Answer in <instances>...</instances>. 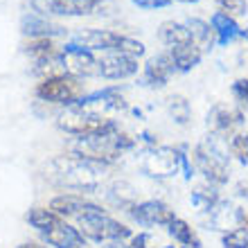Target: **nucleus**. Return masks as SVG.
<instances>
[{
	"mask_svg": "<svg viewBox=\"0 0 248 248\" xmlns=\"http://www.w3.org/2000/svg\"><path fill=\"white\" fill-rule=\"evenodd\" d=\"M50 208L54 212H59L68 223H72L84 235V239L111 244V242H124V239H129L133 235L131 228H126L118 219H113L99 205L86 201L84 196H77V194L57 196L50 203Z\"/></svg>",
	"mask_w": 248,
	"mask_h": 248,
	"instance_id": "obj_1",
	"label": "nucleus"
},
{
	"mask_svg": "<svg viewBox=\"0 0 248 248\" xmlns=\"http://www.w3.org/2000/svg\"><path fill=\"white\" fill-rule=\"evenodd\" d=\"M46 178L59 187L77 192H95L106 178V165L93 163L79 156H57L46 167Z\"/></svg>",
	"mask_w": 248,
	"mask_h": 248,
	"instance_id": "obj_2",
	"label": "nucleus"
},
{
	"mask_svg": "<svg viewBox=\"0 0 248 248\" xmlns=\"http://www.w3.org/2000/svg\"><path fill=\"white\" fill-rule=\"evenodd\" d=\"M136 140L120 129L102 131V133H93V136H79L70 142V154L86 160L99 165H111L122 158L129 149H133Z\"/></svg>",
	"mask_w": 248,
	"mask_h": 248,
	"instance_id": "obj_3",
	"label": "nucleus"
},
{
	"mask_svg": "<svg viewBox=\"0 0 248 248\" xmlns=\"http://www.w3.org/2000/svg\"><path fill=\"white\" fill-rule=\"evenodd\" d=\"M192 160L194 167L201 171L205 181L212 185H223L228 183L230 167H228V156L226 151L217 144V136L205 138L203 142H199L192 151Z\"/></svg>",
	"mask_w": 248,
	"mask_h": 248,
	"instance_id": "obj_4",
	"label": "nucleus"
},
{
	"mask_svg": "<svg viewBox=\"0 0 248 248\" xmlns=\"http://www.w3.org/2000/svg\"><path fill=\"white\" fill-rule=\"evenodd\" d=\"M77 43L93 52H122L133 59L144 54V43L131 39V36H124V34L108 32V30H84L77 34Z\"/></svg>",
	"mask_w": 248,
	"mask_h": 248,
	"instance_id": "obj_5",
	"label": "nucleus"
},
{
	"mask_svg": "<svg viewBox=\"0 0 248 248\" xmlns=\"http://www.w3.org/2000/svg\"><path fill=\"white\" fill-rule=\"evenodd\" d=\"M57 124L59 129L70 133V136H93V133H102V131H111L118 129V124L113 122V118L106 115H97L81 108L79 104L65 106L63 111L57 115Z\"/></svg>",
	"mask_w": 248,
	"mask_h": 248,
	"instance_id": "obj_6",
	"label": "nucleus"
},
{
	"mask_svg": "<svg viewBox=\"0 0 248 248\" xmlns=\"http://www.w3.org/2000/svg\"><path fill=\"white\" fill-rule=\"evenodd\" d=\"M36 97L43 102H52V104L72 106L84 97V86L75 75H50L36 86Z\"/></svg>",
	"mask_w": 248,
	"mask_h": 248,
	"instance_id": "obj_7",
	"label": "nucleus"
},
{
	"mask_svg": "<svg viewBox=\"0 0 248 248\" xmlns=\"http://www.w3.org/2000/svg\"><path fill=\"white\" fill-rule=\"evenodd\" d=\"M183 165V147L176 149V147H149L142 156V171L151 178H170L174 176Z\"/></svg>",
	"mask_w": 248,
	"mask_h": 248,
	"instance_id": "obj_8",
	"label": "nucleus"
},
{
	"mask_svg": "<svg viewBox=\"0 0 248 248\" xmlns=\"http://www.w3.org/2000/svg\"><path fill=\"white\" fill-rule=\"evenodd\" d=\"M61 65L68 75L75 77H93L99 75V59H95L93 50L79 46V43H68L61 50Z\"/></svg>",
	"mask_w": 248,
	"mask_h": 248,
	"instance_id": "obj_9",
	"label": "nucleus"
},
{
	"mask_svg": "<svg viewBox=\"0 0 248 248\" xmlns=\"http://www.w3.org/2000/svg\"><path fill=\"white\" fill-rule=\"evenodd\" d=\"M244 122V113L242 108H237V106H230V104H215L210 108L208 113V129L215 133L217 138L219 136H235V129H239Z\"/></svg>",
	"mask_w": 248,
	"mask_h": 248,
	"instance_id": "obj_10",
	"label": "nucleus"
},
{
	"mask_svg": "<svg viewBox=\"0 0 248 248\" xmlns=\"http://www.w3.org/2000/svg\"><path fill=\"white\" fill-rule=\"evenodd\" d=\"M102 5V0H32V7L43 16H86Z\"/></svg>",
	"mask_w": 248,
	"mask_h": 248,
	"instance_id": "obj_11",
	"label": "nucleus"
},
{
	"mask_svg": "<svg viewBox=\"0 0 248 248\" xmlns=\"http://www.w3.org/2000/svg\"><path fill=\"white\" fill-rule=\"evenodd\" d=\"M129 212L140 226H165V228H170L171 221L176 219L174 210L163 201L133 203V205L129 208Z\"/></svg>",
	"mask_w": 248,
	"mask_h": 248,
	"instance_id": "obj_12",
	"label": "nucleus"
},
{
	"mask_svg": "<svg viewBox=\"0 0 248 248\" xmlns=\"http://www.w3.org/2000/svg\"><path fill=\"white\" fill-rule=\"evenodd\" d=\"M81 108L91 113H97V115H106L111 118V113L115 111H122L126 102L124 97L120 95L118 88H104V91H97V93H91V95H84V97L77 102Z\"/></svg>",
	"mask_w": 248,
	"mask_h": 248,
	"instance_id": "obj_13",
	"label": "nucleus"
},
{
	"mask_svg": "<svg viewBox=\"0 0 248 248\" xmlns=\"http://www.w3.org/2000/svg\"><path fill=\"white\" fill-rule=\"evenodd\" d=\"M138 72V59L122 52H106L99 59V77L104 79H126Z\"/></svg>",
	"mask_w": 248,
	"mask_h": 248,
	"instance_id": "obj_14",
	"label": "nucleus"
},
{
	"mask_svg": "<svg viewBox=\"0 0 248 248\" xmlns=\"http://www.w3.org/2000/svg\"><path fill=\"white\" fill-rule=\"evenodd\" d=\"M176 70V65L171 61L170 52L165 54H156L151 57L147 63H144V81L149 86H156V88H163L167 81H170L171 72Z\"/></svg>",
	"mask_w": 248,
	"mask_h": 248,
	"instance_id": "obj_15",
	"label": "nucleus"
},
{
	"mask_svg": "<svg viewBox=\"0 0 248 248\" xmlns=\"http://www.w3.org/2000/svg\"><path fill=\"white\" fill-rule=\"evenodd\" d=\"M43 237H46V242L50 246H57V248H86L84 235L72 223L65 221V219L61 223H57L52 230H47Z\"/></svg>",
	"mask_w": 248,
	"mask_h": 248,
	"instance_id": "obj_16",
	"label": "nucleus"
},
{
	"mask_svg": "<svg viewBox=\"0 0 248 248\" xmlns=\"http://www.w3.org/2000/svg\"><path fill=\"white\" fill-rule=\"evenodd\" d=\"M20 27H23V34L32 36V39H50V36L63 34V27L47 20L41 14H25L20 20Z\"/></svg>",
	"mask_w": 248,
	"mask_h": 248,
	"instance_id": "obj_17",
	"label": "nucleus"
},
{
	"mask_svg": "<svg viewBox=\"0 0 248 248\" xmlns=\"http://www.w3.org/2000/svg\"><path fill=\"white\" fill-rule=\"evenodd\" d=\"M167 52H170L171 61H174V65H176V70H181V72H189L192 68H196V65L201 63V59H203L201 47H196L192 41H189V43L170 46Z\"/></svg>",
	"mask_w": 248,
	"mask_h": 248,
	"instance_id": "obj_18",
	"label": "nucleus"
},
{
	"mask_svg": "<svg viewBox=\"0 0 248 248\" xmlns=\"http://www.w3.org/2000/svg\"><path fill=\"white\" fill-rule=\"evenodd\" d=\"M210 25H212V30H215L217 43H219V46H228V43H232L235 39L244 36V30H239L237 20L232 18V16H228V14H223V12L212 14Z\"/></svg>",
	"mask_w": 248,
	"mask_h": 248,
	"instance_id": "obj_19",
	"label": "nucleus"
},
{
	"mask_svg": "<svg viewBox=\"0 0 248 248\" xmlns=\"http://www.w3.org/2000/svg\"><path fill=\"white\" fill-rule=\"evenodd\" d=\"M237 212H239V208L230 205L228 201H219L215 208L208 212V223L215 230L228 232V230L237 228Z\"/></svg>",
	"mask_w": 248,
	"mask_h": 248,
	"instance_id": "obj_20",
	"label": "nucleus"
},
{
	"mask_svg": "<svg viewBox=\"0 0 248 248\" xmlns=\"http://www.w3.org/2000/svg\"><path fill=\"white\" fill-rule=\"evenodd\" d=\"M185 25H187L189 30V39H192V43H194L196 47H201V52H205V50H212V46H215V30H212V25L210 23H205V20L201 18H187L185 20Z\"/></svg>",
	"mask_w": 248,
	"mask_h": 248,
	"instance_id": "obj_21",
	"label": "nucleus"
},
{
	"mask_svg": "<svg viewBox=\"0 0 248 248\" xmlns=\"http://www.w3.org/2000/svg\"><path fill=\"white\" fill-rule=\"evenodd\" d=\"M25 52L36 65H50L61 59V54H57V47L52 46L50 39H32L25 46Z\"/></svg>",
	"mask_w": 248,
	"mask_h": 248,
	"instance_id": "obj_22",
	"label": "nucleus"
},
{
	"mask_svg": "<svg viewBox=\"0 0 248 248\" xmlns=\"http://www.w3.org/2000/svg\"><path fill=\"white\" fill-rule=\"evenodd\" d=\"M167 230H170V235L174 237V242H178L183 248H201V239L196 235V230L192 228L185 219H181V217H176Z\"/></svg>",
	"mask_w": 248,
	"mask_h": 248,
	"instance_id": "obj_23",
	"label": "nucleus"
},
{
	"mask_svg": "<svg viewBox=\"0 0 248 248\" xmlns=\"http://www.w3.org/2000/svg\"><path fill=\"white\" fill-rule=\"evenodd\" d=\"M27 221L32 223L41 235H46L47 230H52L57 223L63 221V217L59 212H54L52 208H32L27 212Z\"/></svg>",
	"mask_w": 248,
	"mask_h": 248,
	"instance_id": "obj_24",
	"label": "nucleus"
},
{
	"mask_svg": "<svg viewBox=\"0 0 248 248\" xmlns=\"http://www.w3.org/2000/svg\"><path fill=\"white\" fill-rule=\"evenodd\" d=\"M160 39L167 43V46H178V43H189V30L185 23H176V20H165L160 30Z\"/></svg>",
	"mask_w": 248,
	"mask_h": 248,
	"instance_id": "obj_25",
	"label": "nucleus"
},
{
	"mask_svg": "<svg viewBox=\"0 0 248 248\" xmlns=\"http://www.w3.org/2000/svg\"><path fill=\"white\" fill-rule=\"evenodd\" d=\"M219 201H221V199H219V194H217L215 189L210 187V183L196 187L194 192H192V196H189V203H192L199 212H210Z\"/></svg>",
	"mask_w": 248,
	"mask_h": 248,
	"instance_id": "obj_26",
	"label": "nucleus"
},
{
	"mask_svg": "<svg viewBox=\"0 0 248 248\" xmlns=\"http://www.w3.org/2000/svg\"><path fill=\"white\" fill-rule=\"evenodd\" d=\"M167 111H170V115L174 118V122L183 124V126L189 122V118H192L189 102L183 97V95H171V97L167 99Z\"/></svg>",
	"mask_w": 248,
	"mask_h": 248,
	"instance_id": "obj_27",
	"label": "nucleus"
},
{
	"mask_svg": "<svg viewBox=\"0 0 248 248\" xmlns=\"http://www.w3.org/2000/svg\"><path fill=\"white\" fill-rule=\"evenodd\" d=\"M106 248H156V239L149 232H138L124 242H111Z\"/></svg>",
	"mask_w": 248,
	"mask_h": 248,
	"instance_id": "obj_28",
	"label": "nucleus"
},
{
	"mask_svg": "<svg viewBox=\"0 0 248 248\" xmlns=\"http://www.w3.org/2000/svg\"><path fill=\"white\" fill-rule=\"evenodd\" d=\"M228 151L239 163H248V133H235V136H230Z\"/></svg>",
	"mask_w": 248,
	"mask_h": 248,
	"instance_id": "obj_29",
	"label": "nucleus"
},
{
	"mask_svg": "<svg viewBox=\"0 0 248 248\" xmlns=\"http://www.w3.org/2000/svg\"><path fill=\"white\" fill-rule=\"evenodd\" d=\"M221 242L226 248H248V230L232 228L228 232H223Z\"/></svg>",
	"mask_w": 248,
	"mask_h": 248,
	"instance_id": "obj_30",
	"label": "nucleus"
},
{
	"mask_svg": "<svg viewBox=\"0 0 248 248\" xmlns=\"http://www.w3.org/2000/svg\"><path fill=\"white\" fill-rule=\"evenodd\" d=\"M217 5H219V12L228 14V16H232V18L244 16L246 9H248L246 0H217Z\"/></svg>",
	"mask_w": 248,
	"mask_h": 248,
	"instance_id": "obj_31",
	"label": "nucleus"
},
{
	"mask_svg": "<svg viewBox=\"0 0 248 248\" xmlns=\"http://www.w3.org/2000/svg\"><path fill=\"white\" fill-rule=\"evenodd\" d=\"M232 97L237 99L239 106H246L248 108V79H237L232 84Z\"/></svg>",
	"mask_w": 248,
	"mask_h": 248,
	"instance_id": "obj_32",
	"label": "nucleus"
},
{
	"mask_svg": "<svg viewBox=\"0 0 248 248\" xmlns=\"http://www.w3.org/2000/svg\"><path fill=\"white\" fill-rule=\"evenodd\" d=\"M131 2L140 9H158V7H167L171 0H131Z\"/></svg>",
	"mask_w": 248,
	"mask_h": 248,
	"instance_id": "obj_33",
	"label": "nucleus"
},
{
	"mask_svg": "<svg viewBox=\"0 0 248 248\" xmlns=\"http://www.w3.org/2000/svg\"><path fill=\"white\" fill-rule=\"evenodd\" d=\"M237 228L248 230V210L239 208V212H237Z\"/></svg>",
	"mask_w": 248,
	"mask_h": 248,
	"instance_id": "obj_34",
	"label": "nucleus"
},
{
	"mask_svg": "<svg viewBox=\"0 0 248 248\" xmlns=\"http://www.w3.org/2000/svg\"><path fill=\"white\" fill-rule=\"evenodd\" d=\"M237 194L244 196V199H248V183H246V181H242V183H237Z\"/></svg>",
	"mask_w": 248,
	"mask_h": 248,
	"instance_id": "obj_35",
	"label": "nucleus"
},
{
	"mask_svg": "<svg viewBox=\"0 0 248 248\" xmlns=\"http://www.w3.org/2000/svg\"><path fill=\"white\" fill-rule=\"evenodd\" d=\"M18 248H47V246H41V244H34V242H27V244H20Z\"/></svg>",
	"mask_w": 248,
	"mask_h": 248,
	"instance_id": "obj_36",
	"label": "nucleus"
},
{
	"mask_svg": "<svg viewBox=\"0 0 248 248\" xmlns=\"http://www.w3.org/2000/svg\"><path fill=\"white\" fill-rule=\"evenodd\" d=\"M178 2H199V0H178Z\"/></svg>",
	"mask_w": 248,
	"mask_h": 248,
	"instance_id": "obj_37",
	"label": "nucleus"
},
{
	"mask_svg": "<svg viewBox=\"0 0 248 248\" xmlns=\"http://www.w3.org/2000/svg\"><path fill=\"white\" fill-rule=\"evenodd\" d=\"M244 39H246V41H248V30H244Z\"/></svg>",
	"mask_w": 248,
	"mask_h": 248,
	"instance_id": "obj_38",
	"label": "nucleus"
},
{
	"mask_svg": "<svg viewBox=\"0 0 248 248\" xmlns=\"http://www.w3.org/2000/svg\"><path fill=\"white\" fill-rule=\"evenodd\" d=\"M163 248H174V246H163Z\"/></svg>",
	"mask_w": 248,
	"mask_h": 248,
	"instance_id": "obj_39",
	"label": "nucleus"
}]
</instances>
